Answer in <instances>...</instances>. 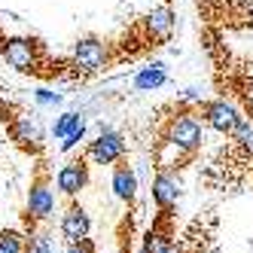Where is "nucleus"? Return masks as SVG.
<instances>
[{
	"instance_id": "nucleus-1",
	"label": "nucleus",
	"mask_w": 253,
	"mask_h": 253,
	"mask_svg": "<svg viewBox=\"0 0 253 253\" xmlns=\"http://www.w3.org/2000/svg\"><path fill=\"white\" fill-rule=\"evenodd\" d=\"M0 58L6 61V67L19 70V74H28V77H37L43 83L80 80L74 58H55L40 37H6L3 46H0Z\"/></svg>"
},
{
	"instance_id": "nucleus-2",
	"label": "nucleus",
	"mask_w": 253,
	"mask_h": 253,
	"mask_svg": "<svg viewBox=\"0 0 253 253\" xmlns=\"http://www.w3.org/2000/svg\"><path fill=\"white\" fill-rule=\"evenodd\" d=\"M205 143V122L198 119L195 104L177 101L171 107V116H162V125L156 131V147H171L180 159L192 165Z\"/></svg>"
},
{
	"instance_id": "nucleus-3",
	"label": "nucleus",
	"mask_w": 253,
	"mask_h": 253,
	"mask_svg": "<svg viewBox=\"0 0 253 253\" xmlns=\"http://www.w3.org/2000/svg\"><path fill=\"white\" fill-rule=\"evenodd\" d=\"M0 125L6 128L9 140L15 143V150H22L31 159H40L46 156V131H43V122L28 113L22 104L0 98Z\"/></svg>"
},
{
	"instance_id": "nucleus-4",
	"label": "nucleus",
	"mask_w": 253,
	"mask_h": 253,
	"mask_svg": "<svg viewBox=\"0 0 253 253\" xmlns=\"http://www.w3.org/2000/svg\"><path fill=\"white\" fill-rule=\"evenodd\" d=\"M52 211H55V195H52V171L46 156H40L34 162V174H31V186H28V205H25V232L37 235L40 226H46L52 220Z\"/></svg>"
},
{
	"instance_id": "nucleus-5",
	"label": "nucleus",
	"mask_w": 253,
	"mask_h": 253,
	"mask_svg": "<svg viewBox=\"0 0 253 253\" xmlns=\"http://www.w3.org/2000/svg\"><path fill=\"white\" fill-rule=\"evenodd\" d=\"M70 58H74V67H77L80 80H88V77L104 74L107 67H113L116 64V52H113V43L101 40L98 34H83V37L74 43Z\"/></svg>"
},
{
	"instance_id": "nucleus-6",
	"label": "nucleus",
	"mask_w": 253,
	"mask_h": 253,
	"mask_svg": "<svg viewBox=\"0 0 253 253\" xmlns=\"http://www.w3.org/2000/svg\"><path fill=\"white\" fill-rule=\"evenodd\" d=\"M134 25H137V31H140L143 43H147L150 52H153V49H162V46H168V43L174 40L177 15H174L171 3H159V6H153V9L143 15L140 22H134Z\"/></svg>"
},
{
	"instance_id": "nucleus-7",
	"label": "nucleus",
	"mask_w": 253,
	"mask_h": 253,
	"mask_svg": "<svg viewBox=\"0 0 253 253\" xmlns=\"http://www.w3.org/2000/svg\"><path fill=\"white\" fill-rule=\"evenodd\" d=\"M195 113L202 116V122L208 125V128L220 131V134H226V137H232L235 131H238V125L244 122L241 110H238L232 101H226V98H213V101H205V98H202V101L195 104Z\"/></svg>"
},
{
	"instance_id": "nucleus-8",
	"label": "nucleus",
	"mask_w": 253,
	"mask_h": 253,
	"mask_svg": "<svg viewBox=\"0 0 253 253\" xmlns=\"http://www.w3.org/2000/svg\"><path fill=\"white\" fill-rule=\"evenodd\" d=\"M125 153H128L125 137L119 131H113V128H107V125H101V134L83 150V156L88 162H95V165H116V162L125 159Z\"/></svg>"
},
{
	"instance_id": "nucleus-9",
	"label": "nucleus",
	"mask_w": 253,
	"mask_h": 253,
	"mask_svg": "<svg viewBox=\"0 0 253 253\" xmlns=\"http://www.w3.org/2000/svg\"><path fill=\"white\" fill-rule=\"evenodd\" d=\"M174 208H159L153 226L143 235V253H168L174 247L177 229H174Z\"/></svg>"
},
{
	"instance_id": "nucleus-10",
	"label": "nucleus",
	"mask_w": 253,
	"mask_h": 253,
	"mask_svg": "<svg viewBox=\"0 0 253 253\" xmlns=\"http://www.w3.org/2000/svg\"><path fill=\"white\" fill-rule=\"evenodd\" d=\"M55 183H58V192L64 198H77L85 186H88V159L80 153L74 159H67L64 165L58 168V177H55Z\"/></svg>"
},
{
	"instance_id": "nucleus-11",
	"label": "nucleus",
	"mask_w": 253,
	"mask_h": 253,
	"mask_svg": "<svg viewBox=\"0 0 253 253\" xmlns=\"http://www.w3.org/2000/svg\"><path fill=\"white\" fill-rule=\"evenodd\" d=\"M88 229H92V220H88V213L85 208L77 202V198H67V208L61 213V223H58V232H61V238L64 244H74L80 238H85Z\"/></svg>"
},
{
	"instance_id": "nucleus-12",
	"label": "nucleus",
	"mask_w": 253,
	"mask_h": 253,
	"mask_svg": "<svg viewBox=\"0 0 253 253\" xmlns=\"http://www.w3.org/2000/svg\"><path fill=\"white\" fill-rule=\"evenodd\" d=\"M180 195H183V183H180L177 171H156L153 174V205L159 208H177Z\"/></svg>"
},
{
	"instance_id": "nucleus-13",
	"label": "nucleus",
	"mask_w": 253,
	"mask_h": 253,
	"mask_svg": "<svg viewBox=\"0 0 253 253\" xmlns=\"http://www.w3.org/2000/svg\"><path fill=\"white\" fill-rule=\"evenodd\" d=\"M110 186H113V192H116L119 202H125L128 208H134V202H137V174L131 171V165H128L125 159L113 165V180H110Z\"/></svg>"
},
{
	"instance_id": "nucleus-14",
	"label": "nucleus",
	"mask_w": 253,
	"mask_h": 253,
	"mask_svg": "<svg viewBox=\"0 0 253 253\" xmlns=\"http://www.w3.org/2000/svg\"><path fill=\"white\" fill-rule=\"evenodd\" d=\"M165 83H168V70H165L162 61H156L150 67H140L134 74V80H131V85L137 88V92H153V88H162Z\"/></svg>"
},
{
	"instance_id": "nucleus-15",
	"label": "nucleus",
	"mask_w": 253,
	"mask_h": 253,
	"mask_svg": "<svg viewBox=\"0 0 253 253\" xmlns=\"http://www.w3.org/2000/svg\"><path fill=\"white\" fill-rule=\"evenodd\" d=\"M0 253H31V235L25 229H0Z\"/></svg>"
},
{
	"instance_id": "nucleus-16",
	"label": "nucleus",
	"mask_w": 253,
	"mask_h": 253,
	"mask_svg": "<svg viewBox=\"0 0 253 253\" xmlns=\"http://www.w3.org/2000/svg\"><path fill=\"white\" fill-rule=\"evenodd\" d=\"M80 122H85V116H83V113H77V110H67V113H61V116L55 119V125H52V134H55V137L61 140V137H67L70 131H74Z\"/></svg>"
},
{
	"instance_id": "nucleus-17",
	"label": "nucleus",
	"mask_w": 253,
	"mask_h": 253,
	"mask_svg": "<svg viewBox=\"0 0 253 253\" xmlns=\"http://www.w3.org/2000/svg\"><path fill=\"white\" fill-rule=\"evenodd\" d=\"M131 226H134V216L128 211L125 220H122V226H119V250L116 253H131Z\"/></svg>"
},
{
	"instance_id": "nucleus-18",
	"label": "nucleus",
	"mask_w": 253,
	"mask_h": 253,
	"mask_svg": "<svg viewBox=\"0 0 253 253\" xmlns=\"http://www.w3.org/2000/svg\"><path fill=\"white\" fill-rule=\"evenodd\" d=\"M83 137H85V122H80V125H77V128L70 131L67 137H61V143H58V150H61V153H70V150H74V147H77V143H80Z\"/></svg>"
},
{
	"instance_id": "nucleus-19",
	"label": "nucleus",
	"mask_w": 253,
	"mask_h": 253,
	"mask_svg": "<svg viewBox=\"0 0 253 253\" xmlns=\"http://www.w3.org/2000/svg\"><path fill=\"white\" fill-rule=\"evenodd\" d=\"M31 253H52V238H49V232H37L31 238Z\"/></svg>"
},
{
	"instance_id": "nucleus-20",
	"label": "nucleus",
	"mask_w": 253,
	"mask_h": 253,
	"mask_svg": "<svg viewBox=\"0 0 253 253\" xmlns=\"http://www.w3.org/2000/svg\"><path fill=\"white\" fill-rule=\"evenodd\" d=\"M64 253H98V244L85 235V238H80V241H74V244H67Z\"/></svg>"
},
{
	"instance_id": "nucleus-21",
	"label": "nucleus",
	"mask_w": 253,
	"mask_h": 253,
	"mask_svg": "<svg viewBox=\"0 0 253 253\" xmlns=\"http://www.w3.org/2000/svg\"><path fill=\"white\" fill-rule=\"evenodd\" d=\"M34 101L43 104V107H55V104H61V92H49V88H40V92H34Z\"/></svg>"
},
{
	"instance_id": "nucleus-22",
	"label": "nucleus",
	"mask_w": 253,
	"mask_h": 253,
	"mask_svg": "<svg viewBox=\"0 0 253 253\" xmlns=\"http://www.w3.org/2000/svg\"><path fill=\"white\" fill-rule=\"evenodd\" d=\"M168 253H183V250H180V247H177V241H174V247H171Z\"/></svg>"
}]
</instances>
